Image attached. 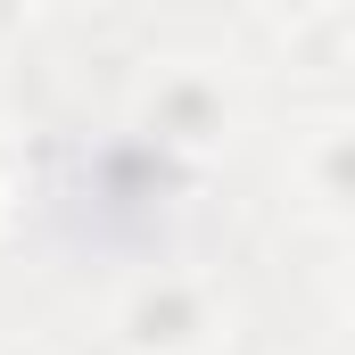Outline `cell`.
Masks as SVG:
<instances>
[{
	"label": "cell",
	"instance_id": "cell-1",
	"mask_svg": "<svg viewBox=\"0 0 355 355\" xmlns=\"http://www.w3.org/2000/svg\"><path fill=\"white\" fill-rule=\"evenodd\" d=\"M116 331H124V347H141V355H190V347H207L215 306H207V289H198V281L157 272V281H141V289L124 297Z\"/></svg>",
	"mask_w": 355,
	"mask_h": 355
},
{
	"label": "cell",
	"instance_id": "cell-2",
	"mask_svg": "<svg viewBox=\"0 0 355 355\" xmlns=\"http://www.w3.org/2000/svg\"><path fill=\"white\" fill-rule=\"evenodd\" d=\"M149 124H166L174 141H207L215 132V91L207 83H166L149 99Z\"/></svg>",
	"mask_w": 355,
	"mask_h": 355
},
{
	"label": "cell",
	"instance_id": "cell-3",
	"mask_svg": "<svg viewBox=\"0 0 355 355\" xmlns=\"http://www.w3.org/2000/svg\"><path fill=\"white\" fill-rule=\"evenodd\" d=\"M0 215H8V207H0Z\"/></svg>",
	"mask_w": 355,
	"mask_h": 355
}]
</instances>
